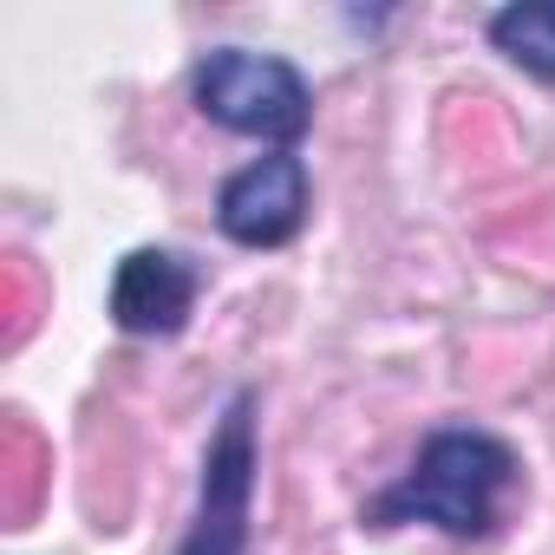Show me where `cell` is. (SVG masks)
<instances>
[{"instance_id": "3", "label": "cell", "mask_w": 555, "mask_h": 555, "mask_svg": "<svg viewBox=\"0 0 555 555\" xmlns=\"http://www.w3.org/2000/svg\"><path fill=\"white\" fill-rule=\"evenodd\" d=\"M255 477H261V431H255V392H229L209 451H203V477H196V509L190 529L177 542V555H248V529H255Z\"/></svg>"}, {"instance_id": "4", "label": "cell", "mask_w": 555, "mask_h": 555, "mask_svg": "<svg viewBox=\"0 0 555 555\" xmlns=\"http://www.w3.org/2000/svg\"><path fill=\"white\" fill-rule=\"evenodd\" d=\"M308 164L295 151H268L255 164H242L235 177H222L216 190V229L235 242V248H282L301 235L308 222Z\"/></svg>"}, {"instance_id": "2", "label": "cell", "mask_w": 555, "mask_h": 555, "mask_svg": "<svg viewBox=\"0 0 555 555\" xmlns=\"http://www.w3.org/2000/svg\"><path fill=\"white\" fill-rule=\"evenodd\" d=\"M190 99L209 125L255 138V144H274V151H295V138L314 125V86L282 53L216 47L209 60H196Z\"/></svg>"}, {"instance_id": "5", "label": "cell", "mask_w": 555, "mask_h": 555, "mask_svg": "<svg viewBox=\"0 0 555 555\" xmlns=\"http://www.w3.org/2000/svg\"><path fill=\"white\" fill-rule=\"evenodd\" d=\"M196 295H203V274L177 255V248H131L112 274V327L118 334H138V340H177L196 314Z\"/></svg>"}, {"instance_id": "6", "label": "cell", "mask_w": 555, "mask_h": 555, "mask_svg": "<svg viewBox=\"0 0 555 555\" xmlns=\"http://www.w3.org/2000/svg\"><path fill=\"white\" fill-rule=\"evenodd\" d=\"M483 34H490V47L509 66H522L542 86H555V0H509V8L490 14Z\"/></svg>"}, {"instance_id": "1", "label": "cell", "mask_w": 555, "mask_h": 555, "mask_svg": "<svg viewBox=\"0 0 555 555\" xmlns=\"http://www.w3.org/2000/svg\"><path fill=\"white\" fill-rule=\"evenodd\" d=\"M522 483V457L483 425H444L418 444L412 470L366 503V529L431 522L444 535H490Z\"/></svg>"}]
</instances>
